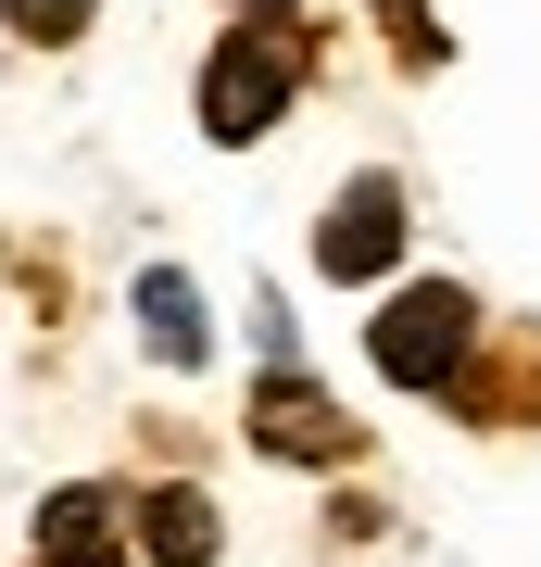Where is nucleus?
I'll return each mask as SVG.
<instances>
[{
    "mask_svg": "<svg viewBox=\"0 0 541 567\" xmlns=\"http://www.w3.org/2000/svg\"><path fill=\"white\" fill-rule=\"evenodd\" d=\"M466 341H479V303H466V290H403V303L365 328V353H378V379H403V391H441L454 365H466Z\"/></svg>",
    "mask_w": 541,
    "mask_h": 567,
    "instance_id": "nucleus-1",
    "label": "nucleus"
},
{
    "mask_svg": "<svg viewBox=\"0 0 541 567\" xmlns=\"http://www.w3.org/2000/svg\"><path fill=\"white\" fill-rule=\"evenodd\" d=\"M290 89H302L290 39H227L201 63V126H215V140H264V126L290 114Z\"/></svg>",
    "mask_w": 541,
    "mask_h": 567,
    "instance_id": "nucleus-2",
    "label": "nucleus"
},
{
    "mask_svg": "<svg viewBox=\"0 0 541 567\" xmlns=\"http://www.w3.org/2000/svg\"><path fill=\"white\" fill-rule=\"evenodd\" d=\"M252 442H264V454H290V466H341V454H353V416L327 404L302 365H278V379L252 391Z\"/></svg>",
    "mask_w": 541,
    "mask_h": 567,
    "instance_id": "nucleus-3",
    "label": "nucleus"
},
{
    "mask_svg": "<svg viewBox=\"0 0 541 567\" xmlns=\"http://www.w3.org/2000/svg\"><path fill=\"white\" fill-rule=\"evenodd\" d=\"M391 252H403V177H353L315 227V265L327 278H391Z\"/></svg>",
    "mask_w": 541,
    "mask_h": 567,
    "instance_id": "nucleus-4",
    "label": "nucleus"
},
{
    "mask_svg": "<svg viewBox=\"0 0 541 567\" xmlns=\"http://www.w3.org/2000/svg\"><path fill=\"white\" fill-rule=\"evenodd\" d=\"M126 303H139V328H152L164 365H201V353H215V341H201V290L177 278V265H139V290H126Z\"/></svg>",
    "mask_w": 541,
    "mask_h": 567,
    "instance_id": "nucleus-5",
    "label": "nucleus"
},
{
    "mask_svg": "<svg viewBox=\"0 0 541 567\" xmlns=\"http://www.w3.org/2000/svg\"><path fill=\"white\" fill-rule=\"evenodd\" d=\"M139 555H152V567H215V505H201L189 480L152 492V505H139Z\"/></svg>",
    "mask_w": 541,
    "mask_h": 567,
    "instance_id": "nucleus-6",
    "label": "nucleus"
},
{
    "mask_svg": "<svg viewBox=\"0 0 541 567\" xmlns=\"http://www.w3.org/2000/svg\"><path fill=\"white\" fill-rule=\"evenodd\" d=\"M114 529V492H51L39 505V555H76V543H101Z\"/></svg>",
    "mask_w": 541,
    "mask_h": 567,
    "instance_id": "nucleus-7",
    "label": "nucleus"
},
{
    "mask_svg": "<svg viewBox=\"0 0 541 567\" xmlns=\"http://www.w3.org/2000/svg\"><path fill=\"white\" fill-rule=\"evenodd\" d=\"M378 25L403 39V63H441V25H428V0H378Z\"/></svg>",
    "mask_w": 541,
    "mask_h": 567,
    "instance_id": "nucleus-8",
    "label": "nucleus"
},
{
    "mask_svg": "<svg viewBox=\"0 0 541 567\" xmlns=\"http://www.w3.org/2000/svg\"><path fill=\"white\" fill-rule=\"evenodd\" d=\"M0 13H13L25 39H76V25H89V0H0Z\"/></svg>",
    "mask_w": 541,
    "mask_h": 567,
    "instance_id": "nucleus-9",
    "label": "nucleus"
},
{
    "mask_svg": "<svg viewBox=\"0 0 541 567\" xmlns=\"http://www.w3.org/2000/svg\"><path fill=\"white\" fill-rule=\"evenodd\" d=\"M39 567H139V555H114V543H76V555H39Z\"/></svg>",
    "mask_w": 541,
    "mask_h": 567,
    "instance_id": "nucleus-10",
    "label": "nucleus"
},
{
    "mask_svg": "<svg viewBox=\"0 0 541 567\" xmlns=\"http://www.w3.org/2000/svg\"><path fill=\"white\" fill-rule=\"evenodd\" d=\"M240 13H290V0H240Z\"/></svg>",
    "mask_w": 541,
    "mask_h": 567,
    "instance_id": "nucleus-11",
    "label": "nucleus"
}]
</instances>
